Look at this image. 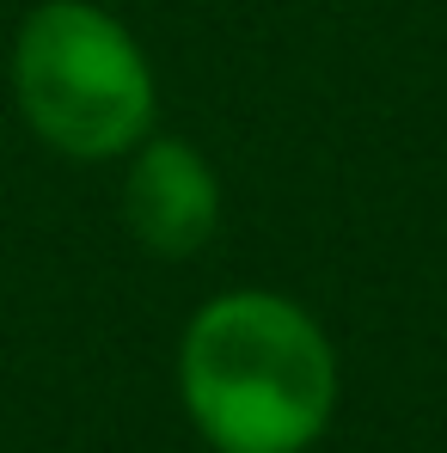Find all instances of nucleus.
Segmentation results:
<instances>
[{"label":"nucleus","mask_w":447,"mask_h":453,"mask_svg":"<svg viewBox=\"0 0 447 453\" xmlns=\"http://www.w3.org/2000/svg\"><path fill=\"white\" fill-rule=\"evenodd\" d=\"M178 398L215 453H306L337 411V349L300 301L227 288L178 337Z\"/></svg>","instance_id":"nucleus-1"},{"label":"nucleus","mask_w":447,"mask_h":453,"mask_svg":"<svg viewBox=\"0 0 447 453\" xmlns=\"http://www.w3.org/2000/svg\"><path fill=\"white\" fill-rule=\"evenodd\" d=\"M12 104L50 153L104 165L153 135L159 80L111 6L37 0L12 31Z\"/></svg>","instance_id":"nucleus-2"},{"label":"nucleus","mask_w":447,"mask_h":453,"mask_svg":"<svg viewBox=\"0 0 447 453\" xmlns=\"http://www.w3.org/2000/svg\"><path fill=\"white\" fill-rule=\"evenodd\" d=\"M117 209H123L129 239L148 257L184 264L221 226V178L190 135H159L153 129L142 148L123 153V203Z\"/></svg>","instance_id":"nucleus-3"}]
</instances>
